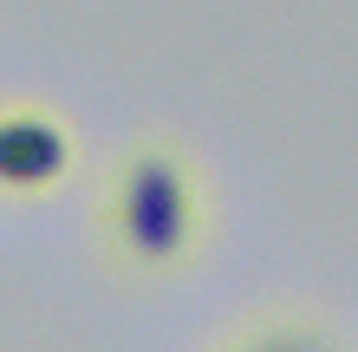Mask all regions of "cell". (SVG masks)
I'll use <instances>...</instances> for the list:
<instances>
[{"label": "cell", "mask_w": 358, "mask_h": 352, "mask_svg": "<svg viewBox=\"0 0 358 352\" xmlns=\"http://www.w3.org/2000/svg\"><path fill=\"white\" fill-rule=\"evenodd\" d=\"M117 222H124V241L150 261H170L182 235H189V183L170 157H137L131 176H124V196H117Z\"/></svg>", "instance_id": "6da1fadb"}, {"label": "cell", "mask_w": 358, "mask_h": 352, "mask_svg": "<svg viewBox=\"0 0 358 352\" xmlns=\"http://www.w3.org/2000/svg\"><path fill=\"white\" fill-rule=\"evenodd\" d=\"M66 163H72V143L59 124L33 118V111L0 118V183L7 190H46V183L66 176Z\"/></svg>", "instance_id": "7a4b0ae2"}, {"label": "cell", "mask_w": 358, "mask_h": 352, "mask_svg": "<svg viewBox=\"0 0 358 352\" xmlns=\"http://www.w3.org/2000/svg\"><path fill=\"white\" fill-rule=\"evenodd\" d=\"M248 352H320L313 339H261V346H248Z\"/></svg>", "instance_id": "3957f363"}]
</instances>
